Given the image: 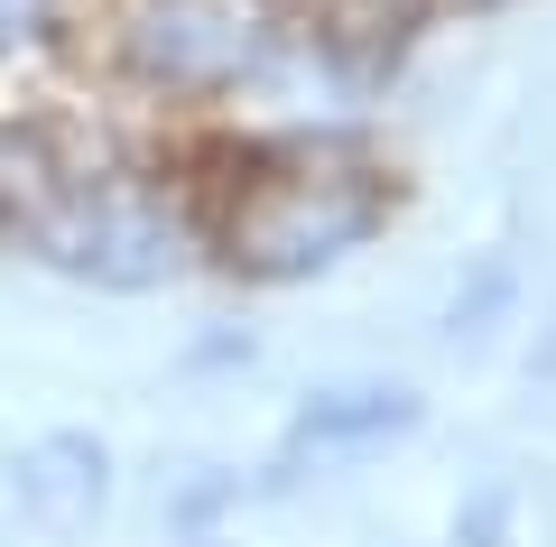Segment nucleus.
Masks as SVG:
<instances>
[{"label":"nucleus","instance_id":"nucleus-2","mask_svg":"<svg viewBox=\"0 0 556 547\" xmlns=\"http://www.w3.org/2000/svg\"><path fill=\"white\" fill-rule=\"evenodd\" d=\"M390 223V176L343 158L334 139H278L232 176V196L204 214V241L223 270L260 278V288H298L325 278Z\"/></svg>","mask_w":556,"mask_h":547},{"label":"nucleus","instance_id":"nucleus-1","mask_svg":"<svg viewBox=\"0 0 556 547\" xmlns=\"http://www.w3.org/2000/svg\"><path fill=\"white\" fill-rule=\"evenodd\" d=\"M0 186H10V204H0L10 241L28 260H47L56 278H84V288L149 297L167 278H186L195 251H204V214L149 167L38 149L20 176H0Z\"/></svg>","mask_w":556,"mask_h":547},{"label":"nucleus","instance_id":"nucleus-4","mask_svg":"<svg viewBox=\"0 0 556 547\" xmlns=\"http://www.w3.org/2000/svg\"><path fill=\"white\" fill-rule=\"evenodd\" d=\"M20 492L47 510V520H84V510H102V446L93 436H47V446L20 455Z\"/></svg>","mask_w":556,"mask_h":547},{"label":"nucleus","instance_id":"nucleus-5","mask_svg":"<svg viewBox=\"0 0 556 547\" xmlns=\"http://www.w3.org/2000/svg\"><path fill=\"white\" fill-rule=\"evenodd\" d=\"M56 20H65V0H0V65L38 57L56 38Z\"/></svg>","mask_w":556,"mask_h":547},{"label":"nucleus","instance_id":"nucleus-3","mask_svg":"<svg viewBox=\"0 0 556 547\" xmlns=\"http://www.w3.org/2000/svg\"><path fill=\"white\" fill-rule=\"evenodd\" d=\"M408 427H417V390H399V381H353V390H316L288 418V455L334 464V455H371V446H390V436H408Z\"/></svg>","mask_w":556,"mask_h":547}]
</instances>
